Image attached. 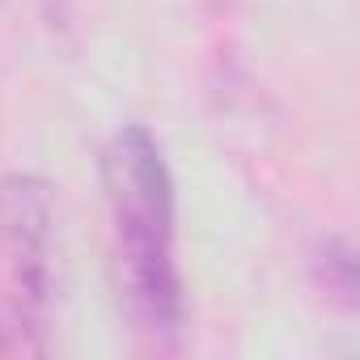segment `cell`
I'll list each match as a JSON object with an SVG mask.
<instances>
[{
    "label": "cell",
    "instance_id": "7a4b0ae2",
    "mask_svg": "<svg viewBox=\"0 0 360 360\" xmlns=\"http://www.w3.org/2000/svg\"><path fill=\"white\" fill-rule=\"evenodd\" d=\"M0 246L9 263L18 330H39L56 288V195L43 178L13 174L0 183Z\"/></svg>",
    "mask_w": 360,
    "mask_h": 360
},
{
    "label": "cell",
    "instance_id": "6da1fadb",
    "mask_svg": "<svg viewBox=\"0 0 360 360\" xmlns=\"http://www.w3.org/2000/svg\"><path fill=\"white\" fill-rule=\"evenodd\" d=\"M102 191L115 225L119 284L131 322L153 343H169L183 322V280L174 263V178L157 136L119 127L102 148Z\"/></svg>",
    "mask_w": 360,
    "mask_h": 360
},
{
    "label": "cell",
    "instance_id": "3957f363",
    "mask_svg": "<svg viewBox=\"0 0 360 360\" xmlns=\"http://www.w3.org/2000/svg\"><path fill=\"white\" fill-rule=\"evenodd\" d=\"M314 267H318V284H322L343 309H352V305H356V255H352V246H347L343 238H326V246H322V255L314 259Z\"/></svg>",
    "mask_w": 360,
    "mask_h": 360
}]
</instances>
